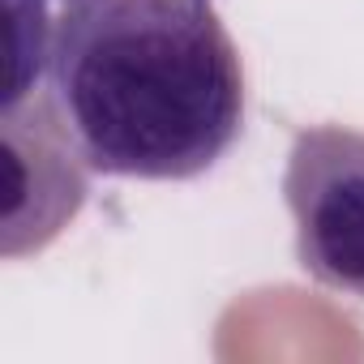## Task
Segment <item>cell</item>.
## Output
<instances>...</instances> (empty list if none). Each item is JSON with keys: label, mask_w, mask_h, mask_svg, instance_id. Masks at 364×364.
<instances>
[{"label": "cell", "mask_w": 364, "mask_h": 364, "mask_svg": "<svg viewBox=\"0 0 364 364\" xmlns=\"http://www.w3.org/2000/svg\"><path fill=\"white\" fill-rule=\"evenodd\" d=\"M43 99L95 176L193 180L245 129V65L215 0H69Z\"/></svg>", "instance_id": "obj_1"}, {"label": "cell", "mask_w": 364, "mask_h": 364, "mask_svg": "<svg viewBox=\"0 0 364 364\" xmlns=\"http://www.w3.org/2000/svg\"><path fill=\"white\" fill-rule=\"evenodd\" d=\"M283 198L296 219L300 270L364 300V133L313 124L291 137Z\"/></svg>", "instance_id": "obj_2"}, {"label": "cell", "mask_w": 364, "mask_h": 364, "mask_svg": "<svg viewBox=\"0 0 364 364\" xmlns=\"http://www.w3.org/2000/svg\"><path fill=\"white\" fill-rule=\"evenodd\" d=\"M52 5H69V0H5L14 69H35L48 60V35H52V18H56Z\"/></svg>", "instance_id": "obj_3"}]
</instances>
